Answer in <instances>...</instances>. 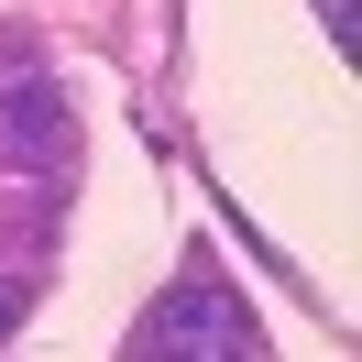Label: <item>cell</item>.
<instances>
[{
	"mask_svg": "<svg viewBox=\"0 0 362 362\" xmlns=\"http://www.w3.org/2000/svg\"><path fill=\"white\" fill-rule=\"evenodd\" d=\"M23 329V286H11V274H0V340Z\"/></svg>",
	"mask_w": 362,
	"mask_h": 362,
	"instance_id": "4",
	"label": "cell"
},
{
	"mask_svg": "<svg viewBox=\"0 0 362 362\" xmlns=\"http://www.w3.org/2000/svg\"><path fill=\"white\" fill-rule=\"evenodd\" d=\"M66 143H77V132H66V99H55V88H33V77L0 88V154L23 165V176H55Z\"/></svg>",
	"mask_w": 362,
	"mask_h": 362,
	"instance_id": "2",
	"label": "cell"
},
{
	"mask_svg": "<svg viewBox=\"0 0 362 362\" xmlns=\"http://www.w3.org/2000/svg\"><path fill=\"white\" fill-rule=\"evenodd\" d=\"M242 340H252V318H242V296H230L220 274H187L176 296L143 308V351L154 362H230Z\"/></svg>",
	"mask_w": 362,
	"mask_h": 362,
	"instance_id": "1",
	"label": "cell"
},
{
	"mask_svg": "<svg viewBox=\"0 0 362 362\" xmlns=\"http://www.w3.org/2000/svg\"><path fill=\"white\" fill-rule=\"evenodd\" d=\"M318 23H329V45H340V55L362 45V11H351V0H318Z\"/></svg>",
	"mask_w": 362,
	"mask_h": 362,
	"instance_id": "3",
	"label": "cell"
}]
</instances>
